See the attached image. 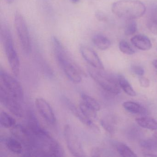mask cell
<instances>
[{"mask_svg": "<svg viewBox=\"0 0 157 157\" xmlns=\"http://www.w3.org/2000/svg\"><path fill=\"white\" fill-rule=\"evenodd\" d=\"M80 51L83 59L93 67L104 70L103 64L95 51L84 45L81 46Z\"/></svg>", "mask_w": 157, "mask_h": 157, "instance_id": "12", "label": "cell"}, {"mask_svg": "<svg viewBox=\"0 0 157 157\" xmlns=\"http://www.w3.org/2000/svg\"><path fill=\"white\" fill-rule=\"evenodd\" d=\"M140 146L144 149L157 152V140H155L152 139L143 140L140 141Z\"/></svg>", "mask_w": 157, "mask_h": 157, "instance_id": "23", "label": "cell"}, {"mask_svg": "<svg viewBox=\"0 0 157 157\" xmlns=\"http://www.w3.org/2000/svg\"><path fill=\"white\" fill-rule=\"evenodd\" d=\"M119 48L120 51L125 55H133L136 52L130 44L124 40H122L119 42Z\"/></svg>", "mask_w": 157, "mask_h": 157, "instance_id": "25", "label": "cell"}, {"mask_svg": "<svg viewBox=\"0 0 157 157\" xmlns=\"http://www.w3.org/2000/svg\"><path fill=\"white\" fill-rule=\"evenodd\" d=\"M131 70L138 76H142L145 73V71L142 67L138 66H133L131 67Z\"/></svg>", "mask_w": 157, "mask_h": 157, "instance_id": "28", "label": "cell"}, {"mask_svg": "<svg viewBox=\"0 0 157 157\" xmlns=\"http://www.w3.org/2000/svg\"><path fill=\"white\" fill-rule=\"evenodd\" d=\"M0 88L22 102L24 99V90L21 83L15 78L1 69Z\"/></svg>", "mask_w": 157, "mask_h": 157, "instance_id": "7", "label": "cell"}, {"mask_svg": "<svg viewBox=\"0 0 157 157\" xmlns=\"http://www.w3.org/2000/svg\"><path fill=\"white\" fill-rule=\"evenodd\" d=\"M65 102L71 112L83 124L87 126L94 132L98 133L100 132V130L99 127L94 123L93 119L86 117L82 112L79 107H77L73 103L67 98H65Z\"/></svg>", "mask_w": 157, "mask_h": 157, "instance_id": "11", "label": "cell"}, {"mask_svg": "<svg viewBox=\"0 0 157 157\" xmlns=\"http://www.w3.org/2000/svg\"><path fill=\"white\" fill-rule=\"evenodd\" d=\"M35 105L39 113L47 123L51 125L56 124V116L51 105L46 100L41 97L36 98Z\"/></svg>", "mask_w": 157, "mask_h": 157, "instance_id": "10", "label": "cell"}, {"mask_svg": "<svg viewBox=\"0 0 157 157\" xmlns=\"http://www.w3.org/2000/svg\"><path fill=\"white\" fill-rule=\"evenodd\" d=\"M139 81L141 87L144 88H147L150 86V81L148 79L142 76L139 78Z\"/></svg>", "mask_w": 157, "mask_h": 157, "instance_id": "29", "label": "cell"}, {"mask_svg": "<svg viewBox=\"0 0 157 157\" xmlns=\"http://www.w3.org/2000/svg\"><path fill=\"white\" fill-rule=\"evenodd\" d=\"M54 52L58 62L68 78L75 83H80L85 74L72 60L60 41L56 36L52 39Z\"/></svg>", "mask_w": 157, "mask_h": 157, "instance_id": "2", "label": "cell"}, {"mask_svg": "<svg viewBox=\"0 0 157 157\" xmlns=\"http://www.w3.org/2000/svg\"><path fill=\"white\" fill-rule=\"evenodd\" d=\"M1 37L10 67L13 74L18 76L21 67L20 59L14 48L10 31L5 25L1 27Z\"/></svg>", "mask_w": 157, "mask_h": 157, "instance_id": "4", "label": "cell"}, {"mask_svg": "<svg viewBox=\"0 0 157 157\" xmlns=\"http://www.w3.org/2000/svg\"><path fill=\"white\" fill-rule=\"evenodd\" d=\"M64 135L68 149L75 157H84L85 153L81 142L77 134L70 125H65Z\"/></svg>", "mask_w": 157, "mask_h": 157, "instance_id": "8", "label": "cell"}, {"mask_svg": "<svg viewBox=\"0 0 157 157\" xmlns=\"http://www.w3.org/2000/svg\"><path fill=\"white\" fill-rule=\"evenodd\" d=\"M137 25L134 20H127L124 29V34L126 36L134 35L137 31Z\"/></svg>", "mask_w": 157, "mask_h": 157, "instance_id": "24", "label": "cell"}, {"mask_svg": "<svg viewBox=\"0 0 157 157\" xmlns=\"http://www.w3.org/2000/svg\"><path fill=\"white\" fill-rule=\"evenodd\" d=\"M79 107L83 113L89 118L93 119L96 118L97 117V112L87 107L82 102L80 104Z\"/></svg>", "mask_w": 157, "mask_h": 157, "instance_id": "26", "label": "cell"}, {"mask_svg": "<svg viewBox=\"0 0 157 157\" xmlns=\"http://www.w3.org/2000/svg\"><path fill=\"white\" fill-rule=\"evenodd\" d=\"M102 70L90 68L88 72L90 77L105 90L113 94H119L121 92V88L118 80L117 81L112 75Z\"/></svg>", "mask_w": 157, "mask_h": 157, "instance_id": "5", "label": "cell"}, {"mask_svg": "<svg viewBox=\"0 0 157 157\" xmlns=\"http://www.w3.org/2000/svg\"><path fill=\"white\" fill-rule=\"evenodd\" d=\"M16 121L6 112L2 111L0 114V124L5 128H13L16 125Z\"/></svg>", "mask_w": 157, "mask_h": 157, "instance_id": "20", "label": "cell"}, {"mask_svg": "<svg viewBox=\"0 0 157 157\" xmlns=\"http://www.w3.org/2000/svg\"><path fill=\"white\" fill-rule=\"evenodd\" d=\"M101 124L102 127L108 133L112 135L114 133V128L109 122L104 119H102L101 121Z\"/></svg>", "mask_w": 157, "mask_h": 157, "instance_id": "27", "label": "cell"}, {"mask_svg": "<svg viewBox=\"0 0 157 157\" xmlns=\"http://www.w3.org/2000/svg\"><path fill=\"white\" fill-rule=\"evenodd\" d=\"M0 99L2 103L13 114L18 117L23 116L21 101L2 88H0Z\"/></svg>", "mask_w": 157, "mask_h": 157, "instance_id": "9", "label": "cell"}, {"mask_svg": "<svg viewBox=\"0 0 157 157\" xmlns=\"http://www.w3.org/2000/svg\"><path fill=\"white\" fill-rule=\"evenodd\" d=\"M123 105L126 111L131 113L141 115H146L147 114V110L139 104L135 102L131 101H126L123 103Z\"/></svg>", "mask_w": 157, "mask_h": 157, "instance_id": "16", "label": "cell"}, {"mask_svg": "<svg viewBox=\"0 0 157 157\" xmlns=\"http://www.w3.org/2000/svg\"><path fill=\"white\" fill-rule=\"evenodd\" d=\"M112 10L119 18L130 20L142 17L146 8L144 3L138 0H119L113 3Z\"/></svg>", "mask_w": 157, "mask_h": 157, "instance_id": "3", "label": "cell"}, {"mask_svg": "<svg viewBox=\"0 0 157 157\" xmlns=\"http://www.w3.org/2000/svg\"><path fill=\"white\" fill-rule=\"evenodd\" d=\"M72 3H77L80 1V0H70Z\"/></svg>", "mask_w": 157, "mask_h": 157, "instance_id": "33", "label": "cell"}, {"mask_svg": "<svg viewBox=\"0 0 157 157\" xmlns=\"http://www.w3.org/2000/svg\"><path fill=\"white\" fill-rule=\"evenodd\" d=\"M137 124L141 127L151 130H157V121L151 117H138L136 118Z\"/></svg>", "mask_w": 157, "mask_h": 157, "instance_id": "18", "label": "cell"}, {"mask_svg": "<svg viewBox=\"0 0 157 157\" xmlns=\"http://www.w3.org/2000/svg\"><path fill=\"white\" fill-rule=\"evenodd\" d=\"M94 44L98 49L105 50L109 48L111 45L110 40L106 36L101 35H96L92 38Z\"/></svg>", "mask_w": 157, "mask_h": 157, "instance_id": "17", "label": "cell"}, {"mask_svg": "<svg viewBox=\"0 0 157 157\" xmlns=\"http://www.w3.org/2000/svg\"><path fill=\"white\" fill-rule=\"evenodd\" d=\"M95 16L97 20L100 21L105 22L107 20V18L105 14L100 11H97L95 12Z\"/></svg>", "mask_w": 157, "mask_h": 157, "instance_id": "30", "label": "cell"}, {"mask_svg": "<svg viewBox=\"0 0 157 157\" xmlns=\"http://www.w3.org/2000/svg\"><path fill=\"white\" fill-rule=\"evenodd\" d=\"M153 136H154V137L157 139V132H155V133L153 134Z\"/></svg>", "mask_w": 157, "mask_h": 157, "instance_id": "34", "label": "cell"}, {"mask_svg": "<svg viewBox=\"0 0 157 157\" xmlns=\"http://www.w3.org/2000/svg\"><path fill=\"white\" fill-rule=\"evenodd\" d=\"M30 117L28 128L32 135L30 154L33 156H63V150L58 142L42 128L34 116Z\"/></svg>", "mask_w": 157, "mask_h": 157, "instance_id": "1", "label": "cell"}, {"mask_svg": "<svg viewBox=\"0 0 157 157\" xmlns=\"http://www.w3.org/2000/svg\"><path fill=\"white\" fill-rule=\"evenodd\" d=\"M14 26L24 53L29 55L31 52V41L29 30L23 16L19 13L14 15Z\"/></svg>", "mask_w": 157, "mask_h": 157, "instance_id": "6", "label": "cell"}, {"mask_svg": "<svg viewBox=\"0 0 157 157\" xmlns=\"http://www.w3.org/2000/svg\"><path fill=\"white\" fill-rule=\"evenodd\" d=\"M148 28L152 33L157 34V6L151 9L147 21Z\"/></svg>", "mask_w": 157, "mask_h": 157, "instance_id": "14", "label": "cell"}, {"mask_svg": "<svg viewBox=\"0 0 157 157\" xmlns=\"http://www.w3.org/2000/svg\"><path fill=\"white\" fill-rule=\"evenodd\" d=\"M145 157H157V154H152V153H147L144 155Z\"/></svg>", "mask_w": 157, "mask_h": 157, "instance_id": "31", "label": "cell"}, {"mask_svg": "<svg viewBox=\"0 0 157 157\" xmlns=\"http://www.w3.org/2000/svg\"><path fill=\"white\" fill-rule=\"evenodd\" d=\"M118 82L120 88L126 94L130 96H135L136 95V92L132 88L128 81L123 76H118Z\"/></svg>", "mask_w": 157, "mask_h": 157, "instance_id": "21", "label": "cell"}, {"mask_svg": "<svg viewBox=\"0 0 157 157\" xmlns=\"http://www.w3.org/2000/svg\"><path fill=\"white\" fill-rule=\"evenodd\" d=\"M116 148L118 153L122 157H137L135 152L128 146L124 143H118L117 145Z\"/></svg>", "mask_w": 157, "mask_h": 157, "instance_id": "22", "label": "cell"}, {"mask_svg": "<svg viewBox=\"0 0 157 157\" xmlns=\"http://www.w3.org/2000/svg\"><path fill=\"white\" fill-rule=\"evenodd\" d=\"M81 97L82 102L87 107L97 112L100 111L101 105L96 99L84 93L82 94Z\"/></svg>", "mask_w": 157, "mask_h": 157, "instance_id": "19", "label": "cell"}, {"mask_svg": "<svg viewBox=\"0 0 157 157\" xmlns=\"http://www.w3.org/2000/svg\"><path fill=\"white\" fill-rule=\"evenodd\" d=\"M5 144L7 148L14 154H21L23 151L22 144L14 137L7 139Z\"/></svg>", "mask_w": 157, "mask_h": 157, "instance_id": "15", "label": "cell"}, {"mask_svg": "<svg viewBox=\"0 0 157 157\" xmlns=\"http://www.w3.org/2000/svg\"><path fill=\"white\" fill-rule=\"evenodd\" d=\"M132 44L140 50L147 51L152 48V44L150 40L144 35H137L130 39Z\"/></svg>", "mask_w": 157, "mask_h": 157, "instance_id": "13", "label": "cell"}, {"mask_svg": "<svg viewBox=\"0 0 157 157\" xmlns=\"http://www.w3.org/2000/svg\"><path fill=\"white\" fill-rule=\"evenodd\" d=\"M152 64H153L154 67H155L156 69H157V59L153 60V62H152Z\"/></svg>", "mask_w": 157, "mask_h": 157, "instance_id": "32", "label": "cell"}]
</instances>
